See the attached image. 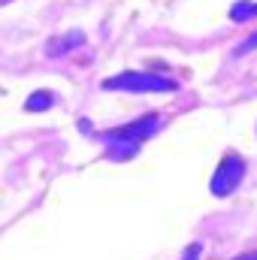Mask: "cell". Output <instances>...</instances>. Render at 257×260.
<instances>
[{"label": "cell", "instance_id": "cell-1", "mask_svg": "<svg viewBox=\"0 0 257 260\" xmlns=\"http://www.w3.org/2000/svg\"><path fill=\"white\" fill-rule=\"evenodd\" d=\"M157 127H160V118H157V115H145V118H136L133 124L106 130L103 139L109 142V157H112V160H127V157H133V154L139 151L142 139L151 136Z\"/></svg>", "mask_w": 257, "mask_h": 260}, {"label": "cell", "instance_id": "cell-2", "mask_svg": "<svg viewBox=\"0 0 257 260\" xmlns=\"http://www.w3.org/2000/svg\"><path fill=\"white\" fill-rule=\"evenodd\" d=\"M106 91H136V94H145V91H176V82L170 76H154V73H118L112 79L103 82Z\"/></svg>", "mask_w": 257, "mask_h": 260}, {"label": "cell", "instance_id": "cell-3", "mask_svg": "<svg viewBox=\"0 0 257 260\" xmlns=\"http://www.w3.org/2000/svg\"><path fill=\"white\" fill-rule=\"evenodd\" d=\"M242 176H245V160H242L239 154H227V157L218 164V170H215L209 188H212L215 197H230L236 188H239Z\"/></svg>", "mask_w": 257, "mask_h": 260}, {"label": "cell", "instance_id": "cell-4", "mask_svg": "<svg viewBox=\"0 0 257 260\" xmlns=\"http://www.w3.org/2000/svg\"><path fill=\"white\" fill-rule=\"evenodd\" d=\"M82 43H85V34H82V30H70V34H64L61 40H55V43H49V46H46V55L58 58V55H64L67 49L82 46Z\"/></svg>", "mask_w": 257, "mask_h": 260}, {"label": "cell", "instance_id": "cell-5", "mask_svg": "<svg viewBox=\"0 0 257 260\" xmlns=\"http://www.w3.org/2000/svg\"><path fill=\"white\" fill-rule=\"evenodd\" d=\"M52 106H55V94L52 91H34L24 100V109L27 112H43V109H52Z\"/></svg>", "mask_w": 257, "mask_h": 260}, {"label": "cell", "instance_id": "cell-6", "mask_svg": "<svg viewBox=\"0 0 257 260\" xmlns=\"http://www.w3.org/2000/svg\"><path fill=\"white\" fill-rule=\"evenodd\" d=\"M257 15V3H236L233 9H230V18L233 21H248V18H254Z\"/></svg>", "mask_w": 257, "mask_h": 260}, {"label": "cell", "instance_id": "cell-7", "mask_svg": "<svg viewBox=\"0 0 257 260\" xmlns=\"http://www.w3.org/2000/svg\"><path fill=\"white\" fill-rule=\"evenodd\" d=\"M251 49H257V34H251L245 43H239V46H236V55H248Z\"/></svg>", "mask_w": 257, "mask_h": 260}, {"label": "cell", "instance_id": "cell-8", "mask_svg": "<svg viewBox=\"0 0 257 260\" xmlns=\"http://www.w3.org/2000/svg\"><path fill=\"white\" fill-rule=\"evenodd\" d=\"M233 260H257V251H248V254H239V257H233Z\"/></svg>", "mask_w": 257, "mask_h": 260}]
</instances>
